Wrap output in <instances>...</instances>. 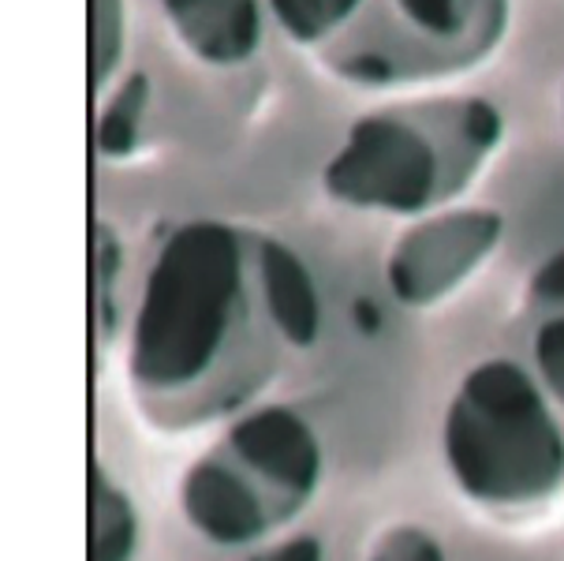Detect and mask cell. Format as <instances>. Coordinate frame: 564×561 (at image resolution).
Masks as SVG:
<instances>
[{
	"instance_id": "cell-2",
	"label": "cell",
	"mask_w": 564,
	"mask_h": 561,
	"mask_svg": "<svg viewBox=\"0 0 564 561\" xmlns=\"http://www.w3.org/2000/svg\"><path fill=\"white\" fill-rule=\"evenodd\" d=\"M505 117L490 98H411L351 120L322 187L333 203L367 214L426 217L453 206L490 169Z\"/></svg>"
},
{
	"instance_id": "cell-5",
	"label": "cell",
	"mask_w": 564,
	"mask_h": 561,
	"mask_svg": "<svg viewBox=\"0 0 564 561\" xmlns=\"http://www.w3.org/2000/svg\"><path fill=\"white\" fill-rule=\"evenodd\" d=\"M505 240V214L494 206H445L415 217L386 255V284L408 311H434L490 266Z\"/></svg>"
},
{
	"instance_id": "cell-17",
	"label": "cell",
	"mask_w": 564,
	"mask_h": 561,
	"mask_svg": "<svg viewBox=\"0 0 564 561\" xmlns=\"http://www.w3.org/2000/svg\"><path fill=\"white\" fill-rule=\"evenodd\" d=\"M561 120H564V94H561Z\"/></svg>"
},
{
	"instance_id": "cell-12",
	"label": "cell",
	"mask_w": 564,
	"mask_h": 561,
	"mask_svg": "<svg viewBox=\"0 0 564 561\" xmlns=\"http://www.w3.org/2000/svg\"><path fill=\"white\" fill-rule=\"evenodd\" d=\"M367 0H265L270 15L295 45L325 50L351 23Z\"/></svg>"
},
{
	"instance_id": "cell-3",
	"label": "cell",
	"mask_w": 564,
	"mask_h": 561,
	"mask_svg": "<svg viewBox=\"0 0 564 561\" xmlns=\"http://www.w3.org/2000/svg\"><path fill=\"white\" fill-rule=\"evenodd\" d=\"M442 461L464 501L534 520L564 501V416L520 356L479 359L442 416Z\"/></svg>"
},
{
	"instance_id": "cell-13",
	"label": "cell",
	"mask_w": 564,
	"mask_h": 561,
	"mask_svg": "<svg viewBox=\"0 0 564 561\" xmlns=\"http://www.w3.org/2000/svg\"><path fill=\"white\" fill-rule=\"evenodd\" d=\"M90 266H94V341L101 348L112 345L120 326V278H123V244L109 222H94L90 228Z\"/></svg>"
},
{
	"instance_id": "cell-15",
	"label": "cell",
	"mask_w": 564,
	"mask_h": 561,
	"mask_svg": "<svg viewBox=\"0 0 564 561\" xmlns=\"http://www.w3.org/2000/svg\"><path fill=\"white\" fill-rule=\"evenodd\" d=\"M367 561H448L442 539L419 525H389L370 543Z\"/></svg>"
},
{
	"instance_id": "cell-1",
	"label": "cell",
	"mask_w": 564,
	"mask_h": 561,
	"mask_svg": "<svg viewBox=\"0 0 564 561\" xmlns=\"http://www.w3.org/2000/svg\"><path fill=\"white\" fill-rule=\"evenodd\" d=\"M292 345L265 281V233L195 217L158 244L128 326V389L161 434L247 412Z\"/></svg>"
},
{
	"instance_id": "cell-11",
	"label": "cell",
	"mask_w": 564,
	"mask_h": 561,
	"mask_svg": "<svg viewBox=\"0 0 564 561\" xmlns=\"http://www.w3.org/2000/svg\"><path fill=\"white\" fill-rule=\"evenodd\" d=\"M154 83L147 72H128L101 101L98 123H94V147L105 161H128L139 154L142 131H147Z\"/></svg>"
},
{
	"instance_id": "cell-10",
	"label": "cell",
	"mask_w": 564,
	"mask_h": 561,
	"mask_svg": "<svg viewBox=\"0 0 564 561\" xmlns=\"http://www.w3.org/2000/svg\"><path fill=\"white\" fill-rule=\"evenodd\" d=\"M142 520L128 487L105 468L90 464V561H135Z\"/></svg>"
},
{
	"instance_id": "cell-8",
	"label": "cell",
	"mask_w": 564,
	"mask_h": 561,
	"mask_svg": "<svg viewBox=\"0 0 564 561\" xmlns=\"http://www.w3.org/2000/svg\"><path fill=\"white\" fill-rule=\"evenodd\" d=\"M176 42L206 68H240L265 42V0H161Z\"/></svg>"
},
{
	"instance_id": "cell-9",
	"label": "cell",
	"mask_w": 564,
	"mask_h": 561,
	"mask_svg": "<svg viewBox=\"0 0 564 561\" xmlns=\"http://www.w3.org/2000/svg\"><path fill=\"white\" fill-rule=\"evenodd\" d=\"M516 356L564 416V247L534 266L516 315Z\"/></svg>"
},
{
	"instance_id": "cell-6",
	"label": "cell",
	"mask_w": 564,
	"mask_h": 561,
	"mask_svg": "<svg viewBox=\"0 0 564 561\" xmlns=\"http://www.w3.org/2000/svg\"><path fill=\"white\" fill-rule=\"evenodd\" d=\"M217 445L251 475L284 528L318 498L325 453L318 431L300 408L276 401L251 404L236 420H228Z\"/></svg>"
},
{
	"instance_id": "cell-14",
	"label": "cell",
	"mask_w": 564,
	"mask_h": 561,
	"mask_svg": "<svg viewBox=\"0 0 564 561\" xmlns=\"http://www.w3.org/2000/svg\"><path fill=\"white\" fill-rule=\"evenodd\" d=\"M128 0H90V94L109 90L128 53Z\"/></svg>"
},
{
	"instance_id": "cell-7",
	"label": "cell",
	"mask_w": 564,
	"mask_h": 561,
	"mask_svg": "<svg viewBox=\"0 0 564 561\" xmlns=\"http://www.w3.org/2000/svg\"><path fill=\"white\" fill-rule=\"evenodd\" d=\"M180 513L198 539L221 550H254L284 528L270 498L254 487L251 475L221 445L206 450L184 472Z\"/></svg>"
},
{
	"instance_id": "cell-16",
	"label": "cell",
	"mask_w": 564,
	"mask_h": 561,
	"mask_svg": "<svg viewBox=\"0 0 564 561\" xmlns=\"http://www.w3.org/2000/svg\"><path fill=\"white\" fill-rule=\"evenodd\" d=\"M243 561H325V550L318 536H289L254 547Z\"/></svg>"
},
{
	"instance_id": "cell-4",
	"label": "cell",
	"mask_w": 564,
	"mask_h": 561,
	"mask_svg": "<svg viewBox=\"0 0 564 561\" xmlns=\"http://www.w3.org/2000/svg\"><path fill=\"white\" fill-rule=\"evenodd\" d=\"M512 0H367L318 61L362 90H404L475 72L501 50Z\"/></svg>"
}]
</instances>
